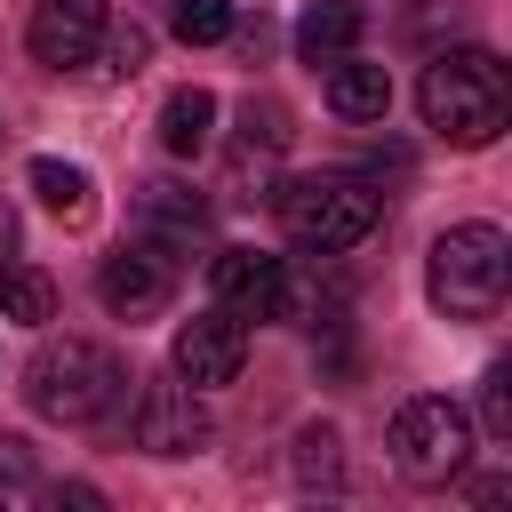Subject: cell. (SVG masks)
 Instances as JSON below:
<instances>
[{"instance_id":"9c48e42d","label":"cell","mask_w":512,"mask_h":512,"mask_svg":"<svg viewBox=\"0 0 512 512\" xmlns=\"http://www.w3.org/2000/svg\"><path fill=\"white\" fill-rule=\"evenodd\" d=\"M24 40H32V56H40L48 72H72V64H88L96 40H104V0H40Z\"/></svg>"},{"instance_id":"7402d4cb","label":"cell","mask_w":512,"mask_h":512,"mask_svg":"<svg viewBox=\"0 0 512 512\" xmlns=\"http://www.w3.org/2000/svg\"><path fill=\"white\" fill-rule=\"evenodd\" d=\"M32 488V448L16 432H0V496H24Z\"/></svg>"},{"instance_id":"ffe728a7","label":"cell","mask_w":512,"mask_h":512,"mask_svg":"<svg viewBox=\"0 0 512 512\" xmlns=\"http://www.w3.org/2000/svg\"><path fill=\"white\" fill-rule=\"evenodd\" d=\"M96 48H104V72H112V80H136L144 56H152V32H144V24H104Z\"/></svg>"},{"instance_id":"9a60e30c","label":"cell","mask_w":512,"mask_h":512,"mask_svg":"<svg viewBox=\"0 0 512 512\" xmlns=\"http://www.w3.org/2000/svg\"><path fill=\"white\" fill-rule=\"evenodd\" d=\"M32 192H40V208H48V216H64V224H88V208H96V192H88V168H80V160H32Z\"/></svg>"},{"instance_id":"8992f818","label":"cell","mask_w":512,"mask_h":512,"mask_svg":"<svg viewBox=\"0 0 512 512\" xmlns=\"http://www.w3.org/2000/svg\"><path fill=\"white\" fill-rule=\"evenodd\" d=\"M128 432H136L144 456H192V448H208L216 424H208V408H200V392L184 376H160V384H144L128 400Z\"/></svg>"},{"instance_id":"d6986e66","label":"cell","mask_w":512,"mask_h":512,"mask_svg":"<svg viewBox=\"0 0 512 512\" xmlns=\"http://www.w3.org/2000/svg\"><path fill=\"white\" fill-rule=\"evenodd\" d=\"M480 432L496 448L512 440V360H488V376H480Z\"/></svg>"},{"instance_id":"30bf717a","label":"cell","mask_w":512,"mask_h":512,"mask_svg":"<svg viewBox=\"0 0 512 512\" xmlns=\"http://www.w3.org/2000/svg\"><path fill=\"white\" fill-rule=\"evenodd\" d=\"M280 256H264V248H224L216 264H208V288H216V304L232 312V320H272V304H280Z\"/></svg>"},{"instance_id":"4fadbf2b","label":"cell","mask_w":512,"mask_h":512,"mask_svg":"<svg viewBox=\"0 0 512 512\" xmlns=\"http://www.w3.org/2000/svg\"><path fill=\"white\" fill-rule=\"evenodd\" d=\"M360 0H312L304 16H296V56L320 72V64H336V56H352V40H360Z\"/></svg>"},{"instance_id":"6da1fadb","label":"cell","mask_w":512,"mask_h":512,"mask_svg":"<svg viewBox=\"0 0 512 512\" xmlns=\"http://www.w3.org/2000/svg\"><path fill=\"white\" fill-rule=\"evenodd\" d=\"M416 112L440 144L456 152H488L512 128V72L488 48H440L416 80Z\"/></svg>"},{"instance_id":"ba28073f","label":"cell","mask_w":512,"mask_h":512,"mask_svg":"<svg viewBox=\"0 0 512 512\" xmlns=\"http://www.w3.org/2000/svg\"><path fill=\"white\" fill-rule=\"evenodd\" d=\"M96 296H104V312H120V320H152V312L176 296V256L152 248V240H128L120 256H104Z\"/></svg>"},{"instance_id":"8fae6325","label":"cell","mask_w":512,"mask_h":512,"mask_svg":"<svg viewBox=\"0 0 512 512\" xmlns=\"http://www.w3.org/2000/svg\"><path fill=\"white\" fill-rule=\"evenodd\" d=\"M136 224H144L152 248L176 256V248H192V240L208 232V200H192L184 184H144V192H136Z\"/></svg>"},{"instance_id":"7a4b0ae2","label":"cell","mask_w":512,"mask_h":512,"mask_svg":"<svg viewBox=\"0 0 512 512\" xmlns=\"http://www.w3.org/2000/svg\"><path fill=\"white\" fill-rule=\"evenodd\" d=\"M24 400L48 416V424H104L120 400H128V368L112 344L96 336H48L32 360H24Z\"/></svg>"},{"instance_id":"277c9868","label":"cell","mask_w":512,"mask_h":512,"mask_svg":"<svg viewBox=\"0 0 512 512\" xmlns=\"http://www.w3.org/2000/svg\"><path fill=\"white\" fill-rule=\"evenodd\" d=\"M272 208H280V232H288L296 248H320V256L360 248V240L376 232V216H384V200H376L360 176H296V184L272 192Z\"/></svg>"},{"instance_id":"ac0fdd59","label":"cell","mask_w":512,"mask_h":512,"mask_svg":"<svg viewBox=\"0 0 512 512\" xmlns=\"http://www.w3.org/2000/svg\"><path fill=\"white\" fill-rule=\"evenodd\" d=\"M168 32L184 48H216L232 40V0H168Z\"/></svg>"},{"instance_id":"3957f363","label":"cell","mask_w":512,"mask_h":512,"mask_svg":"<svg viewBox=\"0 0 512 512\" xmlns=\"http://www.w3.org/2000/svg\"><path fill=\"white\" fill-rule=\"evenodd\" d=\"M424 296L440 320H496L512 296V240L496 224H448L424 256Z\"/></svg>"},{"instance_id":"5b68a950","label":"cell","mask_w":512,"mask_h":512,"mask_svg":"<svg viewBox=\"0 0 512 512\" xmlns=\"http://www.w3.org/2000/svg\"><path fill=\"white\" fill-rule=\"evenodd\" d=\"M392 464L416 480V488H448L464 464H472V416L448 400V392H416L392 408Z\"/></svg>"},{"instance_id":"52a82bcc","label":"cell","mask_w":512,"mask_h":512,"mask_svg":"<svg viewBox=\"0 0 512 512\" xmlns=\"http://www.w3.org/2000/svg\"><path fill=\"white\" fill-rule=\"evenodd\" d=\"M168 368H176L192 392L232 384V376L248 368V320H232L224 304H216V312H192V320L176 328V344H168Z\"/></svg>"},{"instance_id":"e0dca14e","label":"cell","mask_w":512,"mask_h":512,"mask_svg":"<svg viewBox=\"0 0 512 512\" xmlns=\"http://www.w3.org/2000/svg\"><path fill=\"white\" fill-rule=\"evenodd\" d=\"M296 480H304V488H336V480H344V440H336V424H304V432H296Z\"/></svg>"},{"instance_id":"2e32d148","label":"cell","mask_w":512,"mask_h":512,"mask_svg":"<svg viewBox=\"0 0 512 512\" xmlns=\"http://www.w3.org/2000/svg\"><path fill=\"white\" fill-rule=\"evenodd\" d=\"M0 312L24 320V328L56 320V280H48L40 264H0Z\"/></svg>"},{"instance_id":"5bb4252c","label":"cell","mask_w":512,"mask_h":512,"mask_svg":"<svg viewBox=\"0 0 512 512\" xmlns=\"http://www.w3.org/2000/svg\"><path fill=\"white\" fill-rule=\"evenodd\" d=\"M208 136H216V96H208V88H176V96L160 104V144H168L176 160H192V152H208Z\"/></svg>"},{"instance_id":"7c38bea8","label":"cell","mask_w":512,"mask_h":512,"mask_svg":"<svg viewBox=\"0 0 512 512\" xmlns=\"http://www.w3.org/2000/svg\"><path fill=\"white\" fill-rule=\"evenodd\" d=\"M328 112L336 120H384L392 112V72L368 56H336L328 64Z\"/></svg>"},{"instance_id":"603a6c76","label":"cell","mask_w":512,"mask_h":512,"mask_svg":"<svg viewBox=\"0 0 512 512\" xmlns=\"http://www.w3.org/2000/svg\"><path fill=\"white\" fill-rule=\"evenodd\" d=\"M8 256H16V208L0 200V264H8Z\"/></svg>"},{"instance_id":"44dd1931","label":"cell","mask_w":512,"mask_h":512,"mask_svg":"<svg viewBox=\"0 0 512 512\" xmlns=\"http://www.w3.org/2000/svg\"><path fill=\"white\" fill-rule=\"evenodd\" d=\"M288 136H296V128H288V112H280L272 96H248V104H240V144H248V152H256V144L280 152Z\"/></svg>"}]
</instances>
